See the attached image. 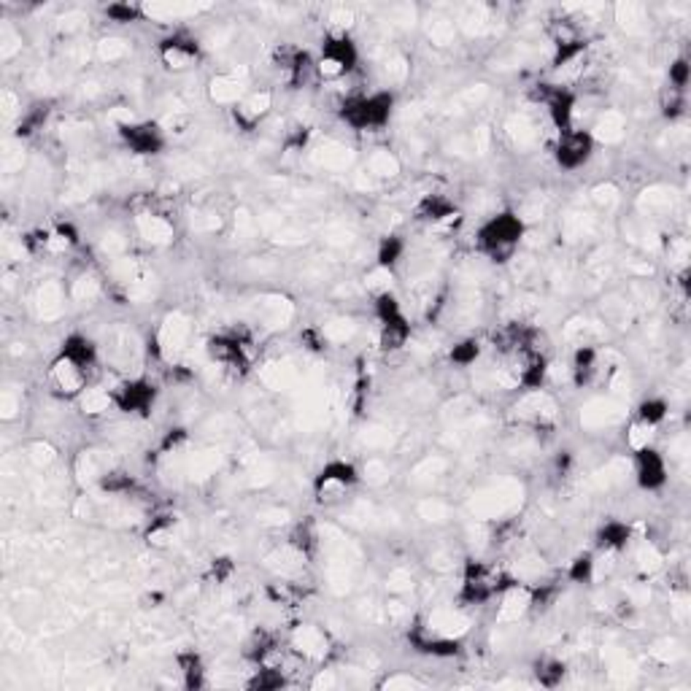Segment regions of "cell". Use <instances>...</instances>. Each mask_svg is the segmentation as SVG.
Returning <instances> with one entry per match:
<instances>
[{
	"label": "cell",
	"instance_id": "6da1fadb",
	"mask_svg": "<svg viewBox=\"0 0 691 691\" xmlns=\"http://www.w3.org/2000/svg\"><path fill=\"white\" fill-rule=\"evenodd\" d=\"M481 238H484V246L494 257L497 254H508L521 238V219L513 217V214H500L484 227Z\"/></svg>",
	"mask_w": 691,
	"mask_h": 691
},
{
	"label": "cell",
	"instance_id": "7a4b0ae2",
	"mask_svg": "<svg viewBox=\"0 0 691 691\" xmlns=\"http://www.w3.org/2000/svg\"><path fill=\"white\" fill-rule=\"evenodd\" d=\"M389 111H392V97L373 95V97H362V100L352 103L343 116H346L354 127H376V124L386 122Z\"/></svg>",
	"mask_w": 691,
	"mask_h": 691
},
{
	"label": "cell",
	"instance_id": "3957f363",
	"mask_svg": "<svg viewBox=\"0 0 691 691\" xmlns=\"http://www.w3.org/2000/svg\"><path fill=\"white\" fill-rule=\"evenodd\" d=\"M664 459L653 451V448H637V481L640 486L656 489L664 484Z\"/></svg>",
	"mask_w": 691,
	"mask_h": 691
},
{
	"label": "cell",
	"instance_id": "277c9868",
	"mask_svg": "<svg viewBox=\"0 0 691 691\" xmlns=\"http://www.w3.org/2000/svg\"><path fill=\"white\" fill-rule=\"evenodd\" d=\"M592 154V136L586 133H567L559 143V163L565 168H578Z\"/></svg>",
	"mask_w": 691,
	"mask_h": 691
},
{
	"label": "cell",
	"instance_id": "5b68a950",
	"mask_svg": "<svg viewBox=\"0 0 691 691\" xmlns=\"http://www.w3.org/2000/svg\"><path fill=\"white\" fill-rule=\"evenodd\" d=\"M163 57L168 65L173 68H187L192 60L197 57V46H192V41H181V38H170L163 43Z\"/></svg>",
	"mask_w": 691,
	"mask_h": 691
},
{
	"label": "cell",
	"instance_id": "8992f818",
	"mask_svg": "<svg viewBox=\"0 0 691 691\" xmlns=\"http://www.w3.org/2000/svg\"><path fill=\"white\" fill-rule=\"evenodd\" d=\"M138 224H141L143 238L151 241V244H168L173 238V230H170V224L163 217H143Z\"/></svg>",
	"mask_w": 691,
	"mask_h": 691
},
{
	"label": "cell",
	"instance_id": "52a82bcc",
	"mask_svg": "<svg viewBox=\"0 0 691 691\" xmlns=\"http://www.w3.org/2000/svg\"><path fill=\"white\" fill-rule=\"evenodd\" d=\"M295 640H298L300 651H305V653H311V656H322V653L327 651L325 635H322L319 629H313V626H303L298 635H295Z\"/></svg>",
	"mask_w": 691,
	"mask_h": 691
},
{
	"label": "cell",
	"instance_id": "ba28073f",
	"mask_svg": "<svg viewBox=\"0 0 691 691\" xmlns=\"http://www.w3.org/2000/svg\"><path fill=\"white\" fill-rule=\"evenodd\" d=\"M268 106H271V95H268V92H262V95H249L238 103V114L244 116L246 122H257L259 116L268 111Z\"/></svg>",
	"mask_w": 691,
	"mask_h": 691
},
{
	"label": "cell",
	"instance_id": "9c48e42d",
	"mask_svg": "<svg viewBox=\"0 0 691 691\" xmlns=\"http://www.w3.org/2000/svg\"><path fill=\"white\" fill-rule=\"evenodd\" d=\"M151 397H154V392H151L146 383H133V386H124V397H122V406L124 408H146L151 403Z\"/></svg>",
	"mask_w": 691,
	"mask_h": 691
},
{
	"label": "cell",
	"instance_id": "30bf717a",
	"mask_svg": "<svg viewBox=\"0 0 691 691\" xmlns=\"http://www.w3.org/2000/svg\"><path fill=\"white\" fill-rule=\"evenodd\" d=\"M214 89H211V97L214 100H222V103H227V100H238L241 97V84L235 82V79H217V82L211 84Z\"/></svg>",
	"mask_w": 691,
	"mask_h": 691
},
{
	"label": "cell",
	"instance_id": "8fae6325",
	"mask_svg": "<svg viewBox=\"0 0 691 691\" xmlns=\"http://www.w3.org/2000/svg\"><path fill=\"white\" fill-rule=\"evenodd\" d=\"M624 130V119L619 116V114H605L599 122H597V136L605 138V141H613V138H619Z\"/></svg>",
	"mask_w": 691,
	"mask_h": 691
},
{
	"label": "cell",
	"instance_id": "7c38bea8",
	"mask_svg": "<svg viewBox=\"0 0 691 691\" xmlns=\"http://www.w3.org/2000/svg\"><path fill=\"white\" fill-rule=\"evenodd\" d=\"M82 406L87 413H103L111 406V394L103 392V389H89V392L84 394Z\"/></svg>",
	"mask_w": 691,
	"mask_h": 691
},
{
	"label": "cell",
	"instance_id": "4fadbf2b",
	"mask_svg": "<svg viewBox=\"0 0 691 691\" xmlns=\"http://www.w3.org/2000/svg\"><path fill=\"white\" fill-rule=\"evenodd\" d=\"M664 416H667V406H664L662 400H646V403L640 406V421H646L648 427L659 424Z\"/></svg>",
	"mask_w": 691,
	"mask_h": 691
},
{
	"label": "cell",
	"instance_id": "5bb4252c",
	"mask_svg": "<svg viewBox=\"0 0 691 691\" xmlns=\"http://www.w3.org/2000/svg\"><path fill=\"white\" fill-rule=\"evenodd\" d=\"M400 254H403V244H400L397 238H386L379 251V268H386V271H389L394 262H397Z\"/></svg>",
	"mask_w": 691,
	"mask_h": 691
},
{
	"label": "cell",
	"instance_id": "9a60e30c",
	"mask_svg": "<svg viewBox=\"0 0 691 691\" xmlns=\"http://www.w3.org/2000/svg\"><path fill=\"white\" fill-rule=\"evenodd\" d=\"M370 168H373V173H379V176H394L397 163H394L389 154H376L373 163H370Z\"/></svg>",
	"mask_w": 691,
	"mask_h": 691
},
{
	"label": "cell",
	"instance_id": "2e32d148",
	"mask_svg": "<svg viewBox=\"0 0 691 691\" xmlns=\"http://www.w3.org/2000/svg\"><path fill=\"white\" fill-rule=\"evenodd\" d=\"M592 570H594V562H592V556H581V559H575V567H572V578H575V581H581V578H589V575H592Z\"/></svg>",
	"mask_w": 691,
	"mask_h": 691
},
{
	"label": "cell",
	"instance_id": "e0dca14e",
	"mask_svg": "<svg viewBox=\"0 0 691 691\" xmlns=\"http://www.w3.org/2000/svg\"><path fill=\"white\" fill-rule=\"evenodd\" d=\"M124 52V46L119 41H103L100 43V57L103 60H114V57H119Z\"/></svg>",
	"mask_w": 691,
	"mask_h": 691
}]
</instances>
